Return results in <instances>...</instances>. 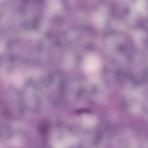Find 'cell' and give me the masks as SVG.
I'll use <instances>...</instances> for the list:
<instances>
[{"label": "cell", "mask_w": 148, "mask_h": 148, "mask_svg": "<svg viewBox=\"0 0 148 148\" xmlns=\"http://www.w3.org/2000/svg\"><path fill=\"white\" fill-rule=\"evenodd\" d=\"M101 64L100 60L97 56L90 54L85 58L83 63L85 70L88 73H92L97 71Z\"/></svg>", "instance_id": "6da1fadb"}]
</instances>
